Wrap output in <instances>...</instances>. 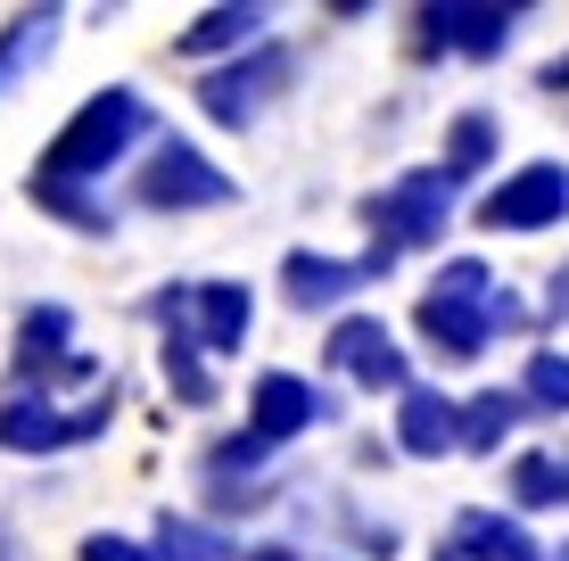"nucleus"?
Segmentation results:
<instances>
[{
	"label": "nucleus",
	"instance_id": "b1692460",
	"mask_svg": "<svg viewBox=\"0 0 569 561\" xmlns=\"http://www.w3.org/2000/svg\"><path fill=\"white\" fill-rule=\"evenodd\" d=\"M166 389L182 404H214V372H207V355L190 339H166Z\"/></svg>",
	"mask_w": 569,
	"mask_h": 561
},
{
	"label": "nucleus",
	"instance_id": "7ed1b4c3",
	"mask_svg": "<svg viewBox=\"0 0 569 561\" xmlns=\"http://www.w3.org/2000/svg\"><path fill=\"white\" fill-rule=\"evenodd\" d=\"M108 421H116V389L67 404V397L17 380V389L0 397V447H9V454H67V447H91Z\"/></svg>",
	"mask_w": 569,
	"mask_h": 561
},
{
	"label": "nucleus",
	"instance_id": "412c9836",
	"mask_svg": "<svg viewBox=\"0 0 569 561\" xmlns=\"http://www.w3.org/2000/svg\"><path fill=\"white\" fill-rule=\"evenodd\" d=\"M512 504H520V512L569 504V454H520V462H512Z\"/></svg>",
	"mask_w": 569,
	"mask_h": 561
},
{
	"label": "nucleus",
	"instance_id": "9d476101",
	"mask_svg": "<svg viewBox=\"0 0 569 561\" xmlns=\"http://www.w3.org/2000/svg\"><path fill=\"white\" fill-rule=\"evenodd\" d=\"M330 372H347L356 389H388V397L413 389V363H405V347L388 339V322H380V314H347V322H330Z\"/></svg>",
	"mask_w": 569,
	"mask_h": 561
},
{
	"label": "nucleus",
	"instance_id": "1a4fd4ad",
	"mask_svg": "<svg viewBox=\"0 0 569 561\" xmlns=\"http://www.w3.org/2000/svg\"><path fill=\"white\" fill-rule=\"evenodd\" d=\"M330 421V389L306 372H257L248 380V430L264 438V447H289V438L322 430Z\"/></svg>",
	"mask_w": 569,
	"mask_h": 561
},
{
	"label": "nucleus",
	"instance_id": "a878e982",
	"mask_svg": "<svg viewBox=\"0 0 569 561\" xmlns=\"http://www.w3.org/2000/svg\"><path fill=\"white\" fill-rule=\"evenodd\" d=\"M545 305H553V314L569 322V264H561V273H553V298H545Z\"/></svg>",
	"mask_w": 569,
	"mask_h": 561
},
{
	"label": "nucleus",
	"instance_id": "4be33fe9",
	"mask_svg": "<svg viewBox=\"0 0 569 561\" xmlns=\"http://www.w3.org/2000/svg\"><path fill=\"white\" fill-rule=\"evenodd\" d=\"M520 404H528V413H569V355H561V347H537V355H528Z\"/></svg>",
	"mask_w": 569,
	"mask_h": 561
},
{
	"label": "nucleus",
	"instance_id": "0eeeda50",
	"mask_svg": "<svg viewBox=\"0 0 569 561\" xmlns=\"http://www.w3.org/2000/svg\"><path fill=\"white\" fill-rule=\"evenodd\" d=\"M289 74H298V58H289L281 42H257L248 58H223V67H207V74H199V108H207V124L248 132V124H257V116L289 91Z\"/></svg>",
	"mask_w": 569,
	"mask_h": 561
},
{
	"label": "nucleus",
	"instance_id": "a211bd4d",
	"mask_svg": "<svg viewBox=\"0 0 569 561\" xmlns=\"http://www.w3.org/2000/svg\"><path fill=\"white\" fill-rule=\"evenodd\" d=\"M503 149V124L487 108H462L455 124H446V158H438V173L446 182H462V173H487V158Z\"/></svg>",
	"mask_w": 569,
	"mask_h": 561
},
{
	"label": "nucleus",
	"instance_id": "6e6552de",
	"mask_svg": "<svg viewBox=\"0 0 569 561\" xmlns=\"http://www.w3.org/2000/svg\"><path fill=\"white\" fill-rule=\"evenodd\" d=\"M561 216H569V166H561V158L512 166V173L479 199V223H487V231H553Z\"/></svg>",
	"mask_w": 569,
	"mask_h": 561
},
{
	"label": "nucleus",
	"instance_id": "c85d7f7f",
	"mask_svg": "<svg viewBox=\"0 0 569 561\" xmlns=\"http://www.w3.org/2000/svg\"><path fill=\"white\" fill-rule=\"evenodd\" d=\"M438 561H462V553H455V545H446V553H438Z\"/></svg>",
	"mask_w": 569,
	"mask_h": 561
},
{
	"label": "nucleus",
	"instance_id": "4468645a",
	"mask_svg": "<svg viewBox=\"0 0 569 561\" xmlns=\"http://www.w3.org/2000/svg\"><path fill=\"white\" fill-rule=\"evenodd\" d=\"M455 553L462 561H553V545H537V529L520 512H487V504L455 512Z\"/></svg>",
	"mask_w": 569,
	"mask_h": 561
},
{
	"label": "nucleus",
	"instance_id": "393cba45",
	"mask_svg": "<svg viewBox=\"0 0 569 561\" xmlns=\"http://www.w3.org/2000/svg\"><path fill=\"white\" fill-rule=\"evenodd\" d=\"M83 561H157V545H141V537H124V529H91Z\"/></svg>",
	"mask_w": 569,
	"mask_h": 561
},
{
	"label": "nucleus",
	"instance_id": "9b49d317",
	"mask_svg": "<svg viewBox=\"0 0 569 561\" xmlns=\"http://www.w3.org/2000/svg\"><path fill=\"white\" fill-rule=\"evenodd\" d=\"M528 9H503V0H429L421 9V42L455 50V58H496L520 33Z\"/></svg>",
	"mask_w": 569,
	"mask_h": 561
},
{
	"label": "nucleus",
	"instance_id": "c756f323",
	"mask_svg": "<svg viewBox=\"0 0 569 561\" xmlns=\"http://www.w3.org/2000/svg\"><path fill=\"white\" fill-rule=\"evenodd\" d=\"M553 561H569V545H553Z\"/></svg>",
	"mask_w": 569,
	"mask_h": 561
},
{
	"label": "nucleus",
	"instance_id": "5701e85b",
	"mask_svg": "<svg viewBox=\"0 0 569 561\" xmlns=\"http://www.w3.org/2000/svg\"><path fill=\"white\" fill-rule=\"evenodd\" d=\"M33 199H42V216H58V223H74V231H108L116 216H108V199L100 190H67V182H33Z\"/></svg>",
	"mask_w": 569,
	"mask_h": 561
},
{
	"label": "nucleus",
	"instance_id": "f257e3e1",
	"mask_svg": "<svg viewBox=\"0 0 569 561\" xmlns=\"http://www.w3.org/2000/svg\"><path fill=\"white\" fill-rule=\"evenodd\" d=\"M149 100L132 83H108V91H91L83 108L67 116V124L50 132V149H42V166H33V182H67V190H100L116 166L132 158V149L149 141Z\"/></svg>",
	"mask_w": 569,
	"mask_h": 561
},
{
	"label": "nucleus",
	"instance_id": "f03ea898",
	"mask_svg": "<svg viewBox=\"0 0 569 561\" xmlns=\"http://www.w3.org/2000/svg\"><path fill=\"white\" fill-rule=\"evenodd\" d=\"M413 322H421V339L438 347L446 363H470V355H487V347H496V331H520L528 305H520L496 273H487L479 257H455V264H438V281L421 289Z\"/></svg>",
	"mask_w": 569,
	"mask_h": 561
},
{
	"label": "nucleus",
	"instance_id": "aec40b11",
	"mask_svg": "<svg viewBox=\"0 0 569 561\" xmlns=\"http://www.w3.org/2000/svg\"><path fill=\"white\" fill-rule=\"evenodd\" d=\"M157 561H240V545H231L223 529H207V520H157Z\"/></svg>",
	"mask_w": 569,
	"mask_h": 561
},
{
	"label": "nucleus",
	"instance_id": "f8f14e48",
	"mask_svg": "<svg viewBox=\"0 0 569 561\" xmlns=\"http://www.w3.org/2000/svg\"><path fill=\"white\" fill-rule=\"evenodd\" d=\"M380 248L371 257H322V248H289L281 257V289H289V305H306V314H322V305H347L356 289L380 273Z\"/></svg>",
	"mask_w": 569,
	"mask_h": 561
},
{
	"label": "nucleus",
	"instance_id": "39448f33",
	"mask_svg": "<svg viewBox=\"0 0 569 561\" xmlns=\"http://www.w3.org/2000/svg\"><path fill=\"white\" fill-rule=\"evenodd\" d=\"M363 223H371V240H380V257L438 248V231L455 223V182H446L438 166H413V173H397L388 190L363 199Z\"/></svg>",
	"mask_w": 569,
	"mask_h": 561
},
{
	"label": "nucleus",
	"instance_id": "f3484780",
	"mask_svg": "<svg viewBox=\"0 0 569 561\" xmlns=\"http://www.w3.org/2000/svg\"><path fill=\"white\" fill-rule=\"evenodd\" d=\"M67 339H74V314H67V305H26V322H17V380L67 363V355H74Z\"/></svg>",
	"mask_w": 569,
	"mask_h": 561
},
{
	"label": "nucleus",
	"instance_id": "423d86ee",
	"mask_svg": "<svg viewBox=\"0 0 569 561\" xmlns=\"http://www.w3.org/2000/svg\"><path fill=\"white\" fill-rule=\"evenodd\" d=\"M132 199H141V216H199V207H231V199H240V182H231V173L214 166L199 141H182V132H173V141L149 149Z\"/></svg>",
	"mask_w": 569,
	"mask_h": 561
},
{
	"label": "nucleus",
	"instance_id": "20e7f679",
	"mask_svg": "<svg viewBox=\"0 0 569 561\" xmlns=\"http://www.w3.org/2000/svg\"><path fill=\"white\" fill-rule=\"evenodd\" d=\"M149 314L166 322V339H190L199 355H240L257 298H248V281H182V289H157Z\"/></svg>",
	"mask_w": 569,
	"mask_h": 561
},
{
	"label": "nucleus",
	"instance_id": "dca6fc26",
	"mask_svg": "<svg viewBox=\"0 0 569 561\" xmlns=\"http://www.w3.org/2000/svg\"><path fill=\"white\" fill-rule=\"evenodd\" d=\"M58 17H67V9H17L9 26H0V100L58 50Z\"/></svg>",
	"mask_w": 569,
	"mask_h": 561
},
{
	"label": "nucleus",
	"instance_id": "cd10ccee",
	"mask_svg": "<svg viewBox=\"0 0 569 561\" xmlns=\"http://www.w3.org/2000/svg\"><path fill=\"white\" fill-rule=\"evenodd\" d=\"M240 561H298L289 545H257V553H240Z\"/></svg>",
	"mask_w": 569,
	"mask_h": 561
},
{
	"label": "nucleus",
	"instance_id": "ddd939ff",
	"mask_svg": "<svg viewBox=\"0 0 569 561\" xmlns=\"http://www.w3.org/2000/svg\"><path fill=\"white\" fill-rule=\"evenodd\" d=\"M462 447V404L446 397V389H405L397 397V454H413V462H438V454H455Z\"/></svg>",
	"mask_w": 569,
	"mask_h": 561
},
{
	"label": "nucleus",
	"instance_id": "bb28decb",
	"mask_svg": "<svg viewBox=\"0 0 569 561\" xmlns=\"http://www.w3.org/2000/svg\"><path fill=\"white\" fill-rule=\"evenodd\" d=\"M545 91H569V50L553 58V67H545Z\"/></svg>",
	"mask_w": 569,
	"mask_h": 561
},
{
	"label": "nucleus",
	"instance_id": "6ab92c4d",
	"mask_svg": "<svg viewBox=\"0 0 569 561\" xmlns=\"http://www.w3.org/2000/svg\"><path fill=\"white\" fill-rule=\"evenodd\" d=\"M520 421H528L520 389H479V397L462 404V447H470V454H496L503 438L520 430Z\"/></svg>",
	"mask_w": 569,
	"mask_h": 561
},
{
	"label": "nucleus",
	"instance_id": "2eb2a0df",
	"mask_svg": "<svg viewBox=\"0 0 569 561\" xmlns=\"http://www.w3.org/2000/svg\"><path fill=\"white\" fill-rule=\"evenodd\" d=\"M264 26H272L264 0H240V9L223 0V9H207V17H199V26L173 33V50H182V58H214V67H223V58H248V50H257V42H264Z\"/></svg>",
	"mask_w": 569,
	"mask_h": 561
}]
</instances>
